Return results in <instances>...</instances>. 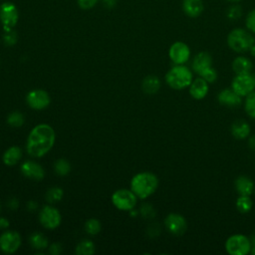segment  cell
I'll return each mask as SVG.
<instances>
[{
	"label": "cell",
	"mask_w": 255,
	"mask_h": 255,
	"mask_svg": "<svg viewBox=\"0 0 255 255\" xmlns=\"http://www.w3.org/2000/svg\"><path fill=\"white\" fill-rule=\"evenodd\" d=\"M248 145L251 149L255 150V134H253L252 136L249 137V140H248Z\"/></svg>",
	"instance_id": "ab89813d"
},
{
	"label": "cell",
	"mask_w": 255,
	"mask_h": 255,
	"mask_svg": "<svg viewBox=\"0 0 255 255\" xmlns=\"http://www.w3.org/2000/svg\"><path fill=\"white\" fill-rule=\"evenodd\" d=\"M208 83L201 77L193 80L189 86V94L195 100L204 99L208 94Z\"/></svg>",
	"instance_id": "e0dca14e"
},
{
	"label": "cell",
	"mask_w": 255,
	"mask_h": 255,
	"mask_svg": "<svg viewBox=\"0 0 255 255\" xmlns=\"http://www.w3.org/2000/svg\"><path fill=\"white\" fill-rule=\"evenodd\" d=\"M99 0H78V4L82 9H91Z\"/></svg>",
	"instance_id": "d590c367"
},
{
	"label": "cell",
	"mask_w": 255,
	"mask_h": 255,
	"mask_svg": "<svg viewBox=\"0 0 255 255\" xmlns=\"http://www.w3.org/2000/svg\"><path fill=\"white\" fill-rule=\"evenodd\" d=\"M225 249L230 255H246L251 251V240L243 234H233L226 239Z\"/></svg>",
	"instance_id": "5b68a950"
},
{
	"label": "cell",
	"mask_w": 255,
	"mask_h": 255,
	"mask_svg": "<svg viewBox=\"0 0 255 255\" xmlns=\"http://www.w3.org/2000/svg\"><path fill=\"white\" fill-rule=\"evenodd\" d=\"M250 53H251V55L253 56V57H255V42H254V44L252 45V47L250 48Z\"/></svg>",
	"instance_id": "b9f144b4"
},
{
	"label": "cell",
	"mask_w": 255,
	"mask_h": 255,
	"mask_svg": "<svg viewBox=\"0 0 255 255\" xmlns=\"http://www.w3.org/2000/svg\"><path fill=\"white\" fill-rule=\"evenodd\" d=\"M60 252H61V245H60V244L54 243V244H52V245L50 246V253L57 255V254H59Z\"/></svg>",
	"instance_id": "8d00e7d4"
},
{
	"label": "cell",
	"mask_w": 255,
	"mask_h": 255,
	"mask_svg": "<svg viewBox=\"0 0 255 255\" xmlns=\"http://www.w3.org/2000/svg\"><path fill=\"white\" fill-rule=\"evenodd\" d=\"M7 123L11 127L19 128L24 123V117H23V115L20 112H17V111L12 112V113L9 114V116L7 118Z\"/></svg>",
	"instance_id": "f1b7e54d"
},
{
	"label": "cell",
	"mask_w": 255,
	"mask_h": 255,
	"mask_svg": "<svg viewBox=\"0 0 255 255\" xmlns=\"http://www.w3.org/2000/svg\"><path fill=\"white\" fill-rule=\"evenodd\" d=\"M242 16V8L240 5L238 4H233L231 6H229V8L226 11V17L229 20L232 21H236L237 19H239Z\"/></svg>",
	"instance_id": "1f68e13d"
},
{
	"label": "cell",
	"mask_w": 255,
	"mask_h": 255,
	"mask_svg": "<svg viewBox=\"0 0 255 255\" xmlns=\"http://www.w3.org/2000/svg\"><path fill=\"white\" fill-rule=\"evenodd\" d=\"M227 1H229V2H238L239 0H227Z\"/></svg>",
	"instance_id": "7bdbcfd3"
},
{
	"label": "cell",
	"mask_w": 255,
	"mask_h": 255,
	"mask_svg": "<svg viewBox=\"0 0 255 255\" xmlns=\"http://www.w3.org/2000/svg\"><path fill=\"white\" fill-rule=\"evenodd\" d=\"M253 206V201L249 195H240L236 200V208L241 213H248Z\"/></svg>",
	"instance_id": "d4e9b609"
},
{
	"label": "cell",
	"mask_w": 255,
	"mask_h": 255,
	"mask_svg": "<svg viewBox=\"0 0 255 255\" xmlns=\"http://www.w3.org/2000/svg\"><path fill=\"white\" fill-rule=\"evenodd\" d=\"M20 169L25 177H28L33 180H41L45 176V171L43 167L39 163L32 160L24 161L21 164Z\"/></svg>",
	"instance_id": "5bb4252c"
},
{
	"label": "cell",
	"mask_w": 255,
	"mask_h": 255,
	"mask_svg": "<svg viewBox=\"0 0 255 255\" xmlns=\"http://www.w3.org/2000/svg\"><path fill=\"white\" fill-rule=\"evenodd\" d=\"M3 41L7 46H13L17 42V34L13 30L5 31V34L3 36Z\"/></svg>",
	"instance_id": "e575fe53"
},
{
	"label": "cell",
	"mask_w": 255,
	"mask_h": 255,
	"mask_svg": "<svg viewBox=\"0 0 255 255\" xmlns=\"http://www.w3.org/2000/svg\"><path fill=\"white\" fill-rule=\"evenodd\" d=\"M142 91L147 95L155 94L160 88V81L158 77L154 75H149L145 77L141 83Z\"/></svg>",
	"instance_id": "7402d4cb"
},
{
	"label": "cell",
	"mask_w": 255,
	"mask_h": 255,
	"mask_svg": "<svg viewBox=\"0 0 255 255\" xmlns=\"http://www.w3.org/2000/svg\"><path fill=\"white\" fill-rule=\"evenodd\" d=\"M242 97L235 93L232 89H224L219 92L217 100L220 105L228 108H237L242 103Z\"/></svg>",
	"instance_id": "9a60e30c"
},
{
	"label": "cell",
	"mask_w": 255,
	"mask_h": 255,
	"mask_svg": "<svg viewBox=\"0 0 255 255\" xmlns=\"http://www.w3.org/2000/svg\"><path fill=\"white\" fill-rule=\"evenodd\" d=\"M137 196L128 189H119L112 195V202L120 210H131L136 204Z\"/></svg>",
	"instance_id": "8992f818"
},
{
	"label": "cell",
	"mask_w": 255,
	"mask_h": 255,
	"mask_svg": "<svg viewBox=\"0 0 255 255\" xmlns=\"http://www.w3.org/2000/svg\"><path fill=\"white\" fill-rule=\"evenodd\" d=\"M117 1L116 0H103V4L108 7V8H112L116 5Z\"/></svg>",
	"instance_id": "f35d334b"
},
{
	"label": "cell",
	"mask_w": 255,
	"mask_h": 255,
	"mask_svg": "<svg viewBox=\"0 0 255 255\" xmlns=\"http://www.w3.org/2000/svg\"><path fill=\"white\" fill-rule=\"evenodd\" d=\"M164 225L169 233L176 236L184 234L187 229L185 218L178 213H169L164 219Z\"/></svg>",
	"instance_id": "7c38bea8"
},
{
	"label": "cell",
	"mask_w": 255,
	"mask_h": 255,
	"mask_svg": "<svg viewBox=\"0 0 255 255\" xmlns=\"http://www.w3.org/2000/svg\"><path fill=\"white\" fill-rule=\"evenodd\" d=\"M231 89L241 97H246L255 89L253 76L249 74L236 75L231 83Z\"/></svg>",
	"instance_id": "52a82bcc"
},
{
	"label": "cell",
	"mask_w": 255,
	"mask_h": 255,
	"mask_svg": "<svg viewBox=\"0 0 255 255\" xmlns=\"http://www.w3.org/2000/svg\"><path fill=\"white\" fill-rule=\"evenodd\" d=\"M22 156V150L19 146H11L9 147L3 154V162L6 165H15L19 162Z\"/></svg>",
	"instance_id": "603a6c76"
},
{
	"label": "cell",
	"mask_w": 255,
	"mask_h": 255,
	"mask_svg": "<svg viewBox=\"0 0 255 255\" xmlns=\"http://www.w3.org/2000/svg\"><path fill=\"white\" fill-rule=\"evenodd\" d=\"M76 253L78 255H92L95 253V245L90 240H84L78 244Z\"/></svg>",
	"instance_id": "484cf974"
},
{
	"label": "cell",
	"mask_w": 255,
	"mask_h": 255,
	"mask_svg": "<svg viewBox=\"0 0 255 255\" xmlns=\"http://www.w3.org/2000/svg\"><path fill=\"white\" fill-rule=\"evenodd\" d=\"M253 68L252 62L249 58L244 56L236 57L232 62V70L236 75L239 74H249Z\"/></svg>",
	"instance_id": "44dd1931"
},
{
	"label": "cell",
	"mask_w": 255,
	"mask_h": 255,
	"mask_svg": "<svg viewBox=\"0 0 255 255\" xmlns=\"http://www.w3.org/2000/svg\"><path fill=\"white\" fill-rule=\"evenodd\" d=\"M158 186V179L155 174L143 171L135 174L130 180L131 191L139 198L144 199L150 196Z\"/></svg>",
	"instance_id": "7a4b0ae2"
},
{
	"label": "cell",
	"mask_w": 255,
	"mask_h": 255,
	"mask_svg": "<svg viewBox=\"0 0 255 255\" xmlns=\"http://www.w3.org/2000/svg\"><path fill=\"white\" fill-rule=\"evenodd\" d=\"M168 56L173 64L183 65L189 60L190 49L185 43L177 41L170 46L168 50Z\"/></svg>",
	"instance_id": "30bf717a"
},
{
	"label": "cell",
	"mask_w": 255,
	"mask_h": 255,
	"mask_svg": "<svg viewBox=\"0 0 255 255\" xmlns=\"http://www.w3.org/2000/svg\"><path fill=\"white\" fill-rule=\"evenodd\" d=\"M19 13L17 7L11 2H5L0 6V21L4 31L12 30L17 24Z\"/></svg>",
	"instance_id": "ba28073f"
},
{
	"label": "cell",
	"mask_w": 255,
	"mask_h": 255,
	"mask_svg": "<svg viewBox=\"0 0 255 255\" xmlns=\"http://www.w3.org/2000/svg\"><path fill=\"white\" fill-rule=\"evenodd\" d=\"M192 73L184 65H175L165 75L166 84L173 90H183L192 83Z\"/></svg>",
	"instance_id": "3957f363"
},
{
	"label": "cell",
	"mask_w": 255,
	"mask_h": 255,
	"mask_svg": "<svg viewBox=\"0 0 255 255\" xmlns=\"http://www.w3.org/2000/svg\"><path fill=\"white\" fill-rule=\"evenodd\" d=\"M26 102L28 106L34 110H43L46 109L50 102L49 94L44 90H32L26 96Z\"/></svg>",
	"instance_id": "4fadbf2b"
},
{
	"label": "cell",
	"mask_w": 255,
	"mask_h": 255,
	"mask_svg": "<svg viewBox=\"0 0 255 255\" xmlns=\"http://www.w3.org/2000/svg\"><path fill=\"white\" fill-rule=\"evenodd\" d=\"M212 66V57L207 52H199L192 60V70L197 75H200L204 70Z\"/></svg>",
	"instance_id": "2e32d148"
},
{
	"label": "cell",
	"mask_w": 255,
	"mask_h": 255,
	"mask_svg": "<svg viewBox=\"0 0 255 255\" xmlns=\"http://www.w3.org/2000/svg\"><path fill=\"white\" fill-rule=\"evenodd\" d=\"M251 253L253 254V255H255V233L252 235V237H251Z\"/></svg>",
	"instance_id": "60d3db41"
},
{
	"label": "cell",
	"mask_w": 255,
	"mask_h": 255,
	"mask_svg": "<svg viewBox=\"0 0 255 255\" xmlns=\"http://www.w3.org/2000/svg\"><path fill=\"white\" fill-rule=\"evenodd\" d=\"M199 76L202 79H204L208 84H211V83H214L216 81V79H217V72L211 66V67L207 68L206 70H204Z\"/></svg>",
	"instance_id": "d6a6232c"
},
{
	"label": "cell",
	"mask_w": 255,
	"mask_h": 255,
	"mask_svg": "<svg viewBox=\"0 0 255 255\" xmlns=\"http://www.w3.org/2000/svg\"><path fill=\"white\" fill-rule=\"evenodd\" d=\"M55 171L57 174L61 175V176H64V175H67L69 172H70V163L65 159V158H60L58 159L56 162H55Z\"/></svg>",
	"instance_id": "83f0119b"
},
{
	"label": "cell",
	"mask_w": 255,
	"mask_h": 255,
	"mask_svg": "<svg viewBox=\"0 0 255 255\" xmlns=\"http://www.w3.org/2000/svg\"><path fill=\"white\" fill-rule=\"evenodd\" d=\"M8 226H9V221L4 217H0V228L6 229Z\"/></svg>",
	"instance_id": "74e56055"
},
{
	"label": "cell",
	"mask_w": 255,
	"mask_h": 255,
	"mask_svg": "<svg viewBox=\"0 0 255 255\" xmlns=\"http://www.w3.org/2000/svg\"><path fill=\"white\" fill-rule=\"evenodd\" d=\"M62 197H63V189L60 187H52L46 193L47 201L51 203L60 201Z\"/></svg>",
	"instance_id": "4dcf8cb0"
},
{
	"label": "cell",
	"mask_w": 255,
	"mask_h": 255,
	"mask_svg": "<svg viewBox=\"0 0 255 255\" xmlns=\"http://www.w3.org/2000/svg\"><path fill=\"white\" fill-rule=\"evenodd\" d=\"M254 191H255V189H254Z\"/></svg>",
	"instance_id": "bcb514c9"
},
{
	"label": "cell",
	"mask_w": 255,
	"mask_h": 255,
	"mask_svg": "<svg viewBox=\"0 0 255 255\" xmlns=\"http://www.w3.org/2000/svg\"><path fill=\"white\" fill-rule=\"evenodd\" d=\"M235 189L239 195H251L255 189L254 182L246 175H240L235 180Z\"/></svg>",
	"instance_id": "d6986e66"
},
{
	"label": "cell",
	"mask_w": 255,
	"mask_h": 255,
	"mask_svg": "<svg viewBox=\"0 0 255 255\" xmlns=\"http://www.w3.org/2000/svg\"><path fill=\"white\" fill-rule=\"evenodd\" d=\"M55 131L47 124H40L33 128L27 140V151L33 157H41L54 145Z\"/></svg>",
	"instance_id": "6da1fadb"
},
{
	"label": "cell",
	"mask_w": 255,
	"mask_h": 255,
	"mask_svg": "<svg viewBox=\"0 0 255 255\" xmlns=\"http://www.w3.org/2000/svg\"><path fill=\"white\" fill-rule=\"evenodd\" d=\"M0 209H1V205H0Z\"/></svg>",
	"instance_id": "f6af8a7d"
},
{
	"label": "cell",
	"mask_w": 255,
	"mask_h": 255,
	"mask_svg": "<svg viewBox=\"0 0 255 255\" xmlns=\"http://www.w3.org/2000/svg\"><path fill=\"white\" fill-rule=\"evenodd\" d=\"M85 230L90 235H96L101 230V223L98 219L91 218L85 223Z\"/></svg>",
	"instance_id": "f546056e"
},
{
	"label": "cell",
	"mask_w": 255,
	"mask_h": 255,
	"mask_svg": "<svg viewBox=\"0 0 255 255\" xmlns=\"http://www.w3.org/2000/svg\"><path fill=\"white\" fill-rule=\"evenodd\" d=\"M202 0H182V10L190 18H196L203 12Z\"/></svg>",
	"instance_id": "ac0fdd59"
},
{
	"label": "cell",
	"mask_w": 255,
	"mask_h": 255,
	"mask_svg": "<svg viewBox=\"0 0 255 255\" xmlns=\"http://www.w3.org/2000/svg\"><path fill=\"white\" fill-rule=\"evenodd\" d=\"M245 25L249 32L255 34V9L251 10L247 14L246 20H245Z\"/></svg>",
	"instance_id": "836d02e7"
},
{
	"label": "cell",
	"mask_w": 255,
	"mask_h": 255,
	"mask_svg": "<svg viewBox=\"0 0 255 255\" xmlns=\"http://www.w3.org/2000/svg\"><path fill=\"white\" fill-rule=\"evenodd\" d=\"M231 133L237 139H244L250 134V126L242 119L235 120L231 125Z\"/></svg>",
	"instance_id": "ffe728a7"
},
{
	"label": "cell",
	"mask_w": 255,
	"mask_h": 255,
	"mask_svg": "<svg viewBox=\"0 0 255 255\" xmlns=\"http://www.w3.org/2000/svg\"><path fill=\"white\" fill-rule=\"evenodd\" d=\"M252 76H253V79H254V83H255V73H254Z\"/></svg>",
	"instance_id": "ee69618b"
},
{
	"label": "cell",
	"mask_w": 255,
	"mask_h": 255,
	"mask_svg": "<svg viewBox=\"0 0 255 255\" xmlns=\"http://www.w3.org/2000/svg\"><path fill=\"white\" fill-rule=\"evenodd\" d=\"M21 245V236L17 231H5L0 235V249L7 254L14 253Z\"/></svg>",
	"instance_id": "8fae6325"
},
{
	"label": "cell",
	"mask_w": 255,
	"mask_h": 255,
	"mask_svg": "<svg viewBox=\"0 0 255 255\" xmlns=\"http://www.w3.org/2000/svg\"><path fill=\"white\" fill-rule=\"evenodd\" d=\"M255 39L252 34L242 28H235L227 36L228 47L236 53H245L250 50Z\"/></svg>",
	"instance_id": "277c9868"
},
{
	"label": "cell",
	"mask_w": 255,
	"mask_h": 255,
	"mask_svg": "<svg viewBox=\"0 0 255 255\" xmlns=\"http://www.w3.org/2000/svg\"><path fill=\"white\" fill-rule=\"evenodd\" d=\"M39 220L42 226L47 229H54L61 223V214L58 209L50 205L44 206L39 214Z\"/></svg>",
	"instance_id": "9c48e42d"
},
{
	"label": "cell",
	"mask_w": 255,
	"mask_h": 255,
	"mask_svg": "<svg viewBox=\"0 0 255 255\" xmlns=\"http://www.w3.org/2000/svg\"><path fill=\"white\" fill-rule=\"evenodd\" d=\"M30 244L34 249L43 250L48 247V239L47 237L39 232H35L30 236Z\"/></svg>",
	"instance_id": "cb8c5ba5"
},
{
	"label": "cell",
	"mask_w": 255,
	"mask_h": 255,
	"mask_svg": "<svg viewBox=\"0 0 255 255\" xmlns=\"http://www.w3.org/2000/svg\"><path fill=\"white\" fill-rule=\"evenodd\" d=\"M244 109L246 114L253 120H255V91L246 96Z\"/></svg>",
	"instance_id": "4316f807"
}]
</instances>
